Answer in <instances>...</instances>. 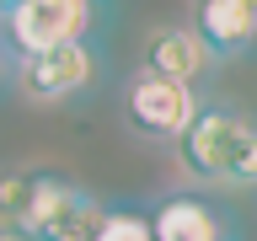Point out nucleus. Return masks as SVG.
Returning a JSON list of instances; mask_svg holds the SVG:
<instances>
[{
    "mask_svg": "<svg viewBox=\"0 0 257 241\" xmlns=\"http://www.w3.org/2000/svg\"><path fill=\"white\" fill-rule=\"evenodd\" d=\"M182 166L198 182H257V124L241 118L236 107H198V118L182 134Z\"/></svg>",
    "mask_w": 257,
    "mask_h": 241,
    "instance_id": "nucleus-1",
    "label": "nucleus"
},
{
    "mask_svg": "<svg viewBox=\"0 0 257 241\" xmlns=\"http://www.w3.org/2000/svg\"><path fill=\"white\" fill-rule=\"evenodd\" d=\"M102 220H107V204H96L86 188H75L54 172H32V198H27V214L16 220V230L32 241H96Z\"/></svg>",
    "mask_w": 257,
    "mask_h": 241,
    "instance_id": "nucleus-2",
    "label": "nucleus"
},
{
    "mask_svg": "<svg viewBox=\"0 0 257 241\" xmlns=\"http://www.w3.org/2000/svg\"><path fill=\"white\" fill-rule=\"evenodd\" d=\"M0 22H6V48L16 59H32L64 43H86L96 22V0H22L0 11Z\"/></svg>",
    "mask_w": 257,
    "mask_h": 241,
    "instance_id": "nucleus-3",
    "label": "nucleus"
},
{
    "mask_svg": "<svg viewBox=\"0 0 257 241\" xmlns=\"http://www.w3.org/2000/svg\"><path fill=\"white\" fill-rule=\"evenodd\" d=\"M123 107H128V124L140 134H150V140H182L188 124L198 118V96H193V86H177V80H161L150 70H140L123 91Z\"/></svg>",
    "mask_w": 257,
    "mask_h": 241,
    "instance_id": "nucleus-4",
    "label": "nucleus"
},
{
    "mask_svg": "<svg viewBox=\"0 0 257 241\" xmlns=\"http://www.w3.org/2000/svg\"><path fill=\"white\" fill-rule=\"evenodd\" d=\"M102 70L91 43H64L48 48V54H32V59H16V75H22V91L38 96V102H59V96L86 91Z\"/></svg>",
    "mask_w": 257,
    "mask_h": 241,
    "instance_id": "nucleus-5",
    "label": "nucleus"
},
{
    "mask_svg": "<svg viewBox=\"0 0 257 241\" xmlns=\"http://www.w3.org/2000/svg\"><path fill=\"white\" fill-rule=\"evenodd\" d=\"M193 32L204 38L214 59H236L257 43V0H198Z\"/></svg>",
    "mask_w": 257,
    "mask_h": 241,
    "instance_id": "nucleus-6",
    "label": "nucleus"
},
{
    "mask_svg": "<svg viewBox=\"0 0 257 241\" xmlns=\"http://www.w3.org/2000/svg\"><path fill=\"white\" fill-rule=\"evenodd\" d=\"M145 70L161 80H177V86H198L214 70V54L193 27H161L145 38Z\"/></svg>",
    "mask_w": 257,
    "mask_h": 241,
    "instance_id": "nucleus-7",
    "label": "nucleus"
},
{
    "mask_svg": "<svg viewBox=\"0 0 257 241\" xmlns=\"http://www.w3.org/2000/svg\"><path fill=\"white\" fill-rule=\"evenodd\" d=\"M150 236L156 241H230V225L198 193H166L150 214Z\"/></svg>",
    "mask_w": 257,
    "mask_h": 241,
    "instance_id": "nucleus-8",
    "label": "nucleus"
},
{
    "mask_svg": "<svg viewBox=\"0 0 257 241\" xmlns=\"http://www.w3.org/2000/svg\"><path fill=\"white\" fill-rule=\"evenodd\" d=\"M96 241H156V236H150V214H134V209H107V220H102Z\"/></svg>",
    "mask_w": 257,
    "mask_h": 241,
    "instance_id": "nucleus-9",
    "label": "nucleus"
},
{
    "mask_svg": "<svg viewBox=\"0 0 257 241\" xmlns=\"http://www.w3.org/2000/svg\"><path fill=\"white\" fill-rule=\"evenodd\" d=\"M32 198V172H0V220H22Z\"/></svg>",
    "mask_w": 257,
    "mask_h": 241,
    "instance_id": "nucleus-10",
    "label": "nucleus"
},
{
    "mask_svg": "<svg viewBox=\"0 0 257 241\" xmlns=\"http://www.w3.org/2000/svg\"><path fill=\"white\" fill-rule=\"evenodd\" d=\"M0 241H32V236H22L16 225H6V230H0Z\"/></svg>",
    "mask_w": 257,
    "mask_h": 241,
    "instance_id": "nucleus-11",
    "label": "nucleus"
},
{
    "mask_svg": "<svg viewBox=\"0 0 257 241\" xmlns=\"http://www.w3.org/2000/svg\"><path fill=\"white\" fill-rule=\"evenodd\" d=\"M11 6H22V0H0V11H11Z\"/></svg>",
    "mask_w": 257,
    "mask_h": 241,
    "instance_id": "nucleus-12",
    "label": "nucleus"
}]
</instances>
